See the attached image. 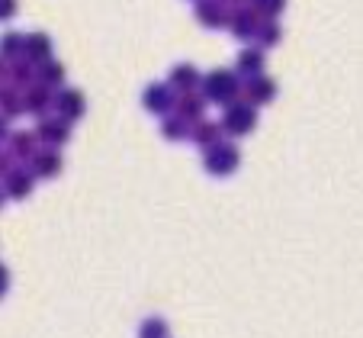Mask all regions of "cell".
Wrapping results in <instances>:
<instances>
[{
	"mask_svg": "<svg viewBox=\"0 0 363 338\" xmlns=\"http://www.w3.org/2000/svg\"><path fill=\"white\" fill-rule=\"evenodd\" d=\"M203 97L209 100V104H219V107H228V104H235L238 100V94H241V75L238 71H225V68H219V71H209V75L203 77Z\"/></svg>",
	"mask_w": 363,
	"mask_h": 338,
	"instance_id": "6da1fadb",
	"label": "cell"
},
{
	"mask_svg": "<svg viewBox=\"0 0 363 338\" xmlns=\"http://www.w3.org/2000/svg\"><path fill=\"white\" fill-rule=\"evenodd\" d=\"M238 165H241V152H238V145H232V142H216L203 155V168L213 178H228V174L238 171Z\"/></svg>",
	"mask_w": 363,
	"mask_h": 338,
	"instance_id": "7a4b0ae2",
	"label": "cell"
},
{
	"mask_svg": "<svg viewBox=\"0 0 363 338\" xmlns=\"http://www.w3.org/2000/svg\"><path fill=\"white\" fill-rule=\"evenodd\" d=\"M254 126H257V107H254L251 100H235V104L225 107V116H222V129H225L228 136L241 138V136H247Z\"/></svg>",
	"mask_w": 363,
	"mask_h": 338,
	"instance_id": "3957f363",
	"label": "cell"
},
{
	"mask_svg": "<svg viewBox=\"0 0 363 338\" xmlns=\"http://www.w3.org/2000/svg\"><path fill=\"white\" fill-rule=\"evenodd\" d=\"M142 104H145V110L155 113V116H167V113L174 110V104H177V97H174L171 84H148L142 94Z\"/></svg>",
	"mask_w": 363,
	"mask_h": 338,
	"instance_id": "277c9868",
	"label": "cell"
},
{
	"mask_svg": "<svg viewBox=\"0 0 363 338\" xmlns=\"http://www.w3.org/2000/svg\"><path fill=\"white\" fill-rule=\"evenodd\" d=\"M261 20L264 16L257 7H241V10H235V13H228V29H232L235 39H254Z\"/></svg>",
	"mask_w": 363,
	"mask_h": 338,
	"instance_id": "5b68a950",
	"label": "cell"
},
{
	"mask_svg": "<svg viewBox=\"0 0 363 338\" xmlns=\"http://www.w3.org/2000/svg\"><path fill=\"white\" fill-rule=\"evenodd\" d=\"M39 138L45 145H55V148H62L65 142L71 138V119H65L62 113L58 116H42V123H39Z\"/></svg>",
	"mask_w": 363,
	"mask_h": 338,
	"instance_id": "8992f818",
	"label": "cell"
},
{
	"mask_svg": "<svg viewBox=\"0 0 363 338\" xmlns=\"http://www.w3.org/2000/svg\"><path fill=\"white\" fill-rule=\"evenodd\" d=\"M23 104H26L29 113H35V116H45L48 107H55V90L48 87V84L35 81V84H29V87L23 90Z\"/></svg>",
	"mask_w": 363,
	"mask_h": 338,
	"instance_id": "52a82bcc",
	"label": "cell"
},
{
	"mask_svg": "<svg viewBox=\"0 0 363 338\" xmlns=\"http://www.w3.org/2000/svg\"><path fill=\"white\" fill-rule=\"evenodd\" d=\"M33 184H35V174L33 171H23V168H13V171L4 178V193L10 200H26L33 193Z\"/></svg>",
	"mask_w": 363,
	"mask_h": 338,
	"instance_id": "ba28073f",
	"label": "cell"
},
{
	"mask_svg": "<svg viewBox=\"0 0 363 338\" xmlns=\"http://www.w3.org/2000/svg\"><path fill=\"white\" fill-rule=\"evenodd\" d=\"M245 94H247V100H251L254 107H267V104H274V100H277V84L270 81L267 75L247 77Z\"/></svg>",
	"mask_w": 363,
	"mask_h": 338,
	"instance_id": "9c48e42d",
	"label": "cell"
},
{
	"mask_svg": "<svg viewBox=\"0 0 363 338\" xmlns=\"http://www.w3.org/2000/svg\"><path fill=\"white\" fill-rule=\"evenodd\" d=\"M39 132H29V129H20V132H10V155L16 161H33V155L39 152Z\"/></svg>",
	"mask_w": 363,
	"mask_h": 338,
	"instance_id": "30bf717a",
	"label": "cell"
},
{
	"mask_svg": "<svg viewBox=\"0 0 363 338\" xmlns=\"http://www.w3.org/2000/svg\"><path fill=\"white\" fill-rule=\"evenodd\" d=\"M29 165H33L35 178H55V174H62V155L55 152V145H48V148H39L33 155Z\"/></svg>",
	"mask_w": 363,
	"mask_h": 338,
	"instance_id": "8fae6325",
	"label": "cell"
},
{
	"mask_svg": "<svg viewBox=\"0 0 363 338\" xmlns=\"http://www.w3.org/2000/svg\"><path fill=\"white\" fill-rule=\"evenodd\" d=\"M206 104H209V100H206L203 94H196V90H184V94L177 97L174 110H177V116H184L186 123H196V119H203Z\"/></svg>",
	"mask_w": 363,
	"mask_h": 338,
	"instance_id": "7c38bea8",
	"label": "cell"
},
{
	"mask_svg": "<svg viewBox=\"0 0 363 338\" xmlns=\"http://www.w3.org/2000/svg\"><path fill=\"white\" fill-rule=\"evenodd\" d=\"M55 110L62 113L65 119H81L84 116V110H87V104H84V94L81 90H58L55 94Z\"/></svg>",
	"mask_w": 363,
	"mask_h": 338,
	"instance_id": "4fadbf2b",
	"label": "cell"
},
{
	"mask_svg": "<svg viewBox=\"0 0 363 338\" xmlns=\"http://www.w3.org/2000/svg\"><path fill=\"white\" fill-rule=\"evenodd\" d=\"M196 20L209 29L228 26V10L222 7V0H199L196 4Z\"/></svg>",
	"mask_w": 363,
	"mask_h": 338,
	"instance_id": "5bb4252c",
	"label": "cell"
},
{
	"mask_svg": "<svg viewBox=\"0 0 363 338\" xmlns=\"http://www.w3.org/2000/svg\"><path fill=\"white\" fill-rule=\"evenodd\" d=\"M222 123H213V119H196L193 123V132H190V138L199 145V148H209V145H216V142H222Z\"/></svg>",
	"mask_w": 363,
	"mask_h": 338,
	"instance_id": "9a60e30c",
	"label": "cell"
},
{
	"mask_svg": "<svg viewBox=\"0 0 363 338\" xmlns=\"http://www.w3.org/2000/svg\"><path fill=\"white\" fill-rule=\"evenodd\" d=\"M235 71H238L241 77L264 75V48H245L238 55V62H235Z\"/></svg>",
	"mask_w": 363,
	"mask_h": 338,
	"instance_id": "2e32d148",
	"label": "cell"
},
{
	"mask_svg": "<svg viewBox=\"0 0 363 338\" xmlns=\"http://www.w3.org/2000/svg\"><path fill=\"white\" fill-rule=\"evenodd\" d=\"M167 84L184 94V90H196L199 84H203V77H199V71L193 68V65H177V68L171 71V77H167Z\"/></svg>",
	"mask_w": 363,
	"mask_h": 338,
	"instance_id": "e0dca14e",
	"label": "cell"
},
{
	"mask_svg": "<svg viewBox=\"0 0 363 338\" xmlns=\"http://www.w3.org/2000/svg\"><path fill=\"white\" fill-rule=\"evenodd\" d=\"M23 55L29 58V62H45L48 55H52V39H48L45 33H29L26 36V48H23Z\"/></svg>",
	"mask_w": 363,
	"mask_h": 338,
	"instance_id": "ac0fdd59",
	"label": "cell"
},
{
	"mask_svg": "<svg viewBox=\"0 0 363 338\" xmlns=\"http://www.w3.org/2000/svg\"><path fill=\"white\" fill-rule=\"evenodd\" d=\"M26 110V104H23V94H20V87H0V113L7 119H13V116H20V113Z\"/></svg>",
	"mask_w": 363,
	"mask_h": 338,
	"instance_id": "d6986e66",
	"label": "cell"
},
{
	"mask_svg": "<svg viewBox=\"0 0 363 338\" xmlns=\"http://www.w3.org/2000/svg\"><path fill=\"white\" fill-rule=\"evenodd\" d=\"M190 132H193V126L184 116H164V123H161V136L167 142H184V138H190Z\"/></svg>",
	"mask_w": 363,
	"mask_h": 338,
	"instance_id": "ffe728a7",
	"label": "cell"
},
{
	"mask_svg": "<svg viewBox=\"0 0 363 338\" xmlns=\"http://www.w3.org/2000/svg\"><path fill=\"white\" fill-rule=\"evenodd\" d=\"M35 77H39V71H35V62H29V58H20V62H13V68H10V81L20 90L35 84Z\"/></svg>",
	"mask_w": 363,
	"mask_h": 338,
	"instance_id": "44dd1931",
	"label": "cell"
},
{
	"mask_svg": "<svg viewBox=\"0 0 363 338\" xmlns=\"http://www.w3.org/2000/svg\"><path fill=\"white\" fill-rule=\"evenodd\" d=\"M23 48H26V36H20V33H7L4 39H0V58L13 62V58H20V55H23Z\"/></svg>",
	"mask_w": 363,
	"mask_h": 338,
	"instance_id": "7402d4cb",
	"label": "cell"
},
{
	"mask_svg": "<svg viewBox=\"0 0 363 338\" xmlns=\"http://www.w3.org/2000/svg\"><path fill=\"white\" fill-rule=\"evenodd\" d=\"M39 81L48 84V87H58V84L65 81V65L45 58V62H42V68H39Z\"/></svg>",
	"mask_w": 363,
	"mask_h": 338,
	"instance_id": "603a6c76",
	"label": "cell"
},
{
	"mask_svg": "<svg viewBox=\"0 0 363 338\" xmlns=\"http://www.w3.org/2000/svg\"><path fill=\"white\" fill-rule=\"evenodd\" d=\"M280 39H283V29L277 26V20H261V26H257V42H261V48H274Z\"/></svg>",
	"mask_w": 363,
	"mask_h": 338,
	"instance_id": "cb8c5ba5",
	"label": "cell"
},
{
	"mask_svg": "<svg viewBox=\"0 0 363 338\" xmlns=\"http://www.w3.org/2000/svg\"><path fill=\"white\" fill-rule=\"evenodd\" d=\"M142 335L145 338L167 335V322H164V319H145V322H142Z\"/></svg>",
	"mask_w": 363,
	"mask_h": 338,
	"instance_id": "d4e9b609",
	"label": "cell"
},
{
	"mask_svg": "<svg viewBox=\"0 0 363 338\" xmlns=\"http://www.w3.org/2000/svg\"><path fill=\"white\" fill-rule=\"evenodd\" d=\"M283 7H286V0H264V4H261V7H257V10H261V16H264V20H274V16L280 13Z\"/></svg>",
	"mask_w": 363,
	"mask_h": 338,
	"instance_id": "484cf974",
	"label": "cell"
},
{
	"mask_svg": "<svg viewBox=\"0 0 363 338\" xmlns=\"http://www.w3.org/2000/svg\"><path fill=\"white\" fill-rule=\"evenodd\" d=\"M16 13V0H0V20H10Z\"/></svg>",
	"mask_w": 363,
	"mask_h": 338,
	"instance_id": "4316f807",
	"label": "cell"
},
{
	"mask_svg": "<svg viewBox=\"0 0 363 338\" xmlns=\"http://www.w3.org/2000/svg\"><path fill=\"white\" fill-rule=\"evenodd\" d=\"M10 158H13V155H10V152H0V180H4L10 171H13V165H10Z\"/></svg>",
	"mask_w": 363,
	"mask_h": 338,
	"instance_id": "83f0119b",
	"label": "cell"
},
{
	"mask_svg": "<svg viewBox=\"0 0 363 338\" xmlns=\"http://www.w3.org/2000/svg\"><path fill=\"white\" fill-rule=\"evenodd\" d=\"M7 287H10V271L0 264V300H4V293H7Z\"/></svg>",
	"mask_w": 363,
	"mask_h": 338,
	"instance_id": "f1b7e54d",
	"label": "cell"
},
{
	"mask_svg": "<svg viewBox=\"0 0 363 338\" xmlns=\"http://www.w3.org/2000/svg\"><path fill=\"white\" fill-rule=\"evenodd\" d=\"M7 123H10V119L0 113V142H4V138H10V126Z\"/></svg>",
	"mask_w": 363,
	"mask_h": 338,
	"instance_id": "f546056e",
	"label": "cell"
},
{
	"mask_svg": "<svg viewBox=\"0 0 363 338\" xmlns=\"http://www.w3.org/2000/svg\"><path fill=\"white\" fill-rule=\"evenodd\" d=\"M4 81H10V68H7V58H0V87H4Z\"/></svg>",
	"mask_w": 363,
	"mask_h": 338,
	"instance_id": "4dcf8cb0",
	"label": "cell"
},
{
	"mask_svg": "<svg viewBox=\"0 0 363 338\" xmlns=\"http://www.w3.org/2000/svg\"><path fill=\"white\" fill-rule=\"evenodd\" d=\"M247 4H254V7H261V4H264V0H247Z\"/></svg>",
	"mask_w": 363,
	"mask_h": 338,
	"instance_id": "1f68e13d",
	"label": "cell"
},
{
	"mask_svg": "<svg viewBox=\"0 0 363 338\" xmlns=\"http://www.w3.org/2000/svg\"><path fill=\"white\" fill-rule=\"evenodd\" d=\"M4 197H7V193H4V187H0V203H4Z\"/></svg>",
	"mask_w": 363,
	"mask_h": 338,
	"instance_id": "d6a6232c",
	"label": "cell"
},
{
	"mask_svg": "<svg viewBox=\"0 0 363 338\" xmlns=\"http://www.w3.org/2000/svg\"><path fill=\"white\" fill-rule=\"evenodd\" d=\"M222 4H225V0H222Z\"/></svg>",
	"mask_w": 363,
	"mask_h": 338,
	"instance_id": "836d02e7",
	"label": "cell"
}]
</instances>
